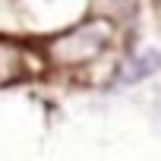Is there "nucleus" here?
I'll use <instances>...</instances> for the list:
<instances>
[{"instance_id":"obj_3","label":"nucleus","mask_w":161,"mask_h":161,"mask_svg":"<svg viewBox=\"0 0 161 161\" xmlns=\"http://www.w3.org/2000/svg\"><path fill=\"white\" fill-rule=\"evenodd\" d=\"M158 69H161V54H158V51H142V54H136V57L126 63L123 82H142V79H148V76L158 73Z\"/></svg>"},{"instance_id":"obj_2","label":"nucleus","mask_w":161,"mask_h":161,"mask_svg":"<svg viewBox=\"0 0 161 161\" xmlns=\"http://www.w3.org/2000/svg\"><path fill=\"white\" fill-rule=\"evenodd\" d=\"M35 73H41V63L25 44L0 38V86H13V82L29 79Z\"/></svg>"},{"instance_id":"obj_1","label":"nucleus","mask_w":161,"mask_h":161,"mask_svg":"<svg viewBox=\"0 0 161 161\" xmlns=\"http://www.w3.org/2000/svg\"><path fill=\"white\" fill-rule=\"evenodd\" d=\"M114 38V22L104 16H92L86 22H79L73 29H66L63 35L47 41V57L60 66H79L89 63L98 54H104V47Z\"/></svg>"}]
</instances>
